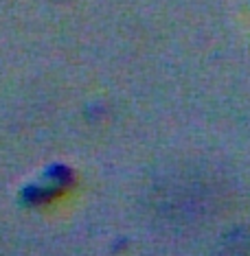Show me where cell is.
<instances>
[{
  "label": "cell",
  "mask_w": 250,
  "mask_h": 256,
  "mask_svg": "<svg viewBox=\"0 0 250 256\" xmlns=\"http://www.w3.org/2000/svg\"><path fill=\"white\" fill-rule=\"evenodd\" d=\"M68 182H71V168H66L62 164H53L46 171L42 182L27 186L25 193H22V200L27 204H31V206H38V204H42V202H49L51 197H53L57 190H62Z\"/></svg>",
  "instance_id": "1"
}]
</instances>
